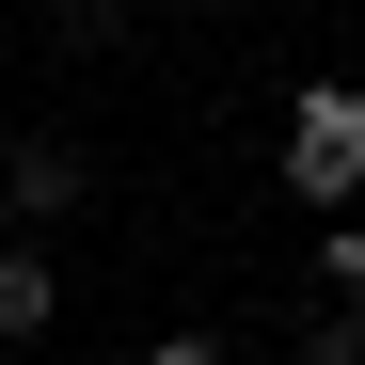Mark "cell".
<instances>
[{
  "label": "cell",
  "instance_id": "cell-1",
  "mask_svg": "<svg viewBox=\"0 0 365 365\" xmlns=\"http://www.w3.org/2000/svg\"><path fill=\"white\" fill-rule=\"evenodd\" d=\"M286 191L334 207V222L365 207V96H349V80H318V96L286 111Z\"/></svg>",
  "mask_w": 365,
  "mask_h": 365
},
{
  "label": "cell",
  "instance_id": "cell-4",
  "mask_svg": "<svg viewBox=\"0 0 365 365\" xmlns=\"http://www.w3.org/2000/svg\"><path fill=\"white\" fill-rule=\"evenodd\" d=\"M318 286H334V318H365V222H334V238H318Z\"/></svg>",
  "mask_w": 365,
  "mask_h": 365
},
{
  "label": "cell",
  "instance_id": "cell-3",
  "mask_svg": "<svg viewBox=\"0 0 365 365\" xmlns=\"http://www.w3.org/2000/svg\"><path fill=\"white\" fill-rule=\"evenodd\" d=\"M64 318V270H48V238H0V349H32Z\"/></svg>",
  "mask_w": 365,
  "mask_h": 365
},
{
  "label": "cell",
  "instance_id": "cell-6",
  "mask_svg": "<svg viewBox=\"0 0 365 365\" xmlns=\"http://www.w3.org/2000/svg\"><path fill=\"white\" fill-rule=\"evenodd\" d=\"M143 365H222V349H207V334H159V349H143Z\"/></svg>",
  "mask_w": 365,
  "mask_h": 365
},
{
  "label": "cell",
  "instance_id": "cell-2",
  "mask_svg": "<svg viewBox=\"0 0 365 365\" xmlns=\"http://www.w3.org/2000/svg\"><path fill=\"white\" fill-rule=\"evenodd\" d=\"M64 207H96V159L80 143H0V238H32Z\"/></svg>",
  "mask_w": 365,
  "mask_h": 365
},
{
  "label": "cell",
  "instance_id": "cell-5",
  "mask_svg": "<svg viewBox=\"0 0 365 365\" xmlns=\"http://www.w3.org/2000/svg\"><path fill=\"white\" fill-rule=\"evenodd\" d=\"M302 365H365V318H302Z\"/></svg>",
  "mask_w": 365,
  "mask_h": 365
}]
</instances>
